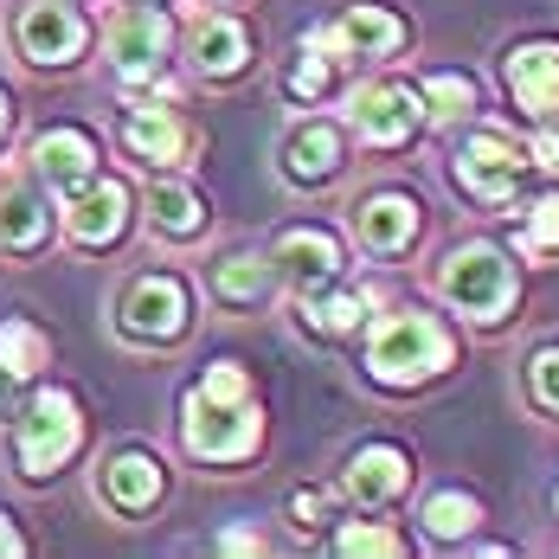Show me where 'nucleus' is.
<instances>
[{"label":"nucleus","mask_w":559,"mask_h":559,"mask_svg":"<svg viewBox=\"0 0 559 559\" xmlns=\"http://www.w3.org/2000/svg\"><path fill=\"white\" fill-rule=\"evenodd\" d=\"M360 373L367 386L380 392H425L431 380H444L463 354V341L438 309H418V302H399V309H373V322L360 329Z\"/></svg>","instance_id":"f257e3e1"},{"label":"nucleus","mask_w":559,"mask_h":559,"mask_svg":"<svg viewBox=\"0 0 559 559\" xmlns=\"http://www.w3.org/2000/svg\"><path fill=\"white\" fill-rule=\"evenodd\" d=\"M431 289L444 296V309L456 322L496 335V329L514 322V309H521V258L508 245H496V238H463V245L438 251Z\"/></svg>","instance_id":"f03ea898"},{"label":"nucleus","mask_w":559,"mask_h":559,"mask_svg":"<svg viewBox=\"0 0 559 559\" xmlns=\"http://www.w3.org/2000/svg\"><path fill=\"white\" fill-rule=\"evenodd\" d=\"M91 438V412H84V399L71 386H26L20 399V412L7 418V456H13V476L20 483H33V489H46L58 483L64 469H71V456L84 450Z\"/></svg>","instance_id":"7ed1b4c3"},{"label":"nucleus","mask_w":559,"mask_h":559,"mask_svg":"<svg viewBox=\"0 0 559 559\" xmlns=\"http://www.w3.org/2000/svg\"><path fill=\"white\" fill-rule=\"evenodd\" d=\"M180 46V20L168 7H116L104 52H110L116 91L122 97H180V84L168 78V58Z\"/></svg>","instance_id":"20e7f679"},{"label":"nucleus","mask_w":559,"mask_h":559,"mask_svg":"<svg viewBox=\"0 0 559 559\" xmlns=\"http://www.w3.org/2000/svg\"><path fill=\"white\" fill-rule=\"evenodd\" d=\"M180 450L200 469H245L264 450L258 399H213V392L187 386L180 392Z\"/></svg>","instance_id":"39448f33"},{"label":"nucleus","mask_w":559,"mask_h":559,"mask_svg":"<svg viewBox=\"0 0 559 559\" xmlns=\"http://www.w3.org/2000/svg\"><path fill=\"white\" fill-rule=\"evenodd\" d=\"M527 180H534V155L527 142H514L502 129H469L456 148H450V187L483 206V213H508L527 200Z\"/></svg>","instance_id":"423d86ee"},{"label":"nucleus","mask_w":559,"mask_h":559,"mask_svg":"<svg viewBox=\"0 0 559 559\" xmlns=\"http://www.w3.org/2000/svg\"><path fill=\"white\" fill-rule=\"evenodd\" d=\"M110 329L135 347H174L193 335V283L174 271H142L116 283Z\"/></svg>","instance_id":"0eeeda50"},{"label":"nucleus","mask_w":559,"mask_h":559,"mask_svg":"<svg viewBox=\"0 0 559 559\" xmlns=\"http://www.w3.org/2000/svg\"><path fill=\"white\" fill-rule=\"evenodd\" d=\"M431 129V110L412 78H367L347 91V135L373 155H399Z\"/></svg>","instance_id":"6e6552de"},{"label":"nucleus","mask_w":559,"mask_h":559,"mask_svg":"<svg viewBox=\"0 0 559 559\" xmlns=\"http://www.w3.org/2000/svg\"><path fill=\"white\" fill-rule=\"evenodd\" d=\"M309 39L322 52H335L341 64H392L412 46V20L399 7H386V0H347L335 20L309 26Z\"/></svg>","instance_id":"1a4fd4ad"},{"label":"nucleus","mask_w":559,"mask_h":559,"mask_svg":"<svg viewBox=\"0 0 559 559\" xmlns=\"http://www.w3.org/2000/svg\"><path fill=\"white\" fill-rule=\"evenodd\" d=\"M7 39L26 71H64L91 52V20L71 0H20L7 20Z\"/></svg>","instance_id":"9d476101"},{"label":"nucleus","mask_w":559,"mask_h":559,"mask_svg":"<svg viewBox=\"0 0 559 559\" xmlns=\"http://www.w3.org/2000/svg\"><path fill=\"white\" fill-rule=\"evenodd\" d=\"M116 142L142 168H180L200 155V129L174 110L168 97H122L116 110Z\"/></svg>","instance_id":"9b49d317"},{"label":"nucleus","mask_w":559,"mask_h":559,"mask_svg":"<svg viewBox=\"0 0 559 559\" xmlns=\"http://www.w3.org/2000/svg\"><path fill=\"white\" fill-rule=\"evenodd\" d=\"M347 225H354V245L367 251V258H405L418 238H425V200L412 193V187H367L354 206H347Z\"/></svg>","instance_id":"f8f14e48"},{"label":"nucleus","mask_w":559,"mask_h":559,"mask_svg":"<svg viewBox=\"0 0 559 559\" xmlns=\"http://www.w3.org/2000/svg\"><path fill=\"white\" fill-rule=\"evenodd\" d=\"M180 39H187V71H193L200 84H238V78L258 64V33H251V20H238V13H225V7L193 13V26H187Z\"/></svg>","instance_id":"ddd939ff"},{"label":"nucleus","mask_w":559,"mask_h":559,"mask_svg":"<svg viewBox=\"0 0 559 559\" xmlns=\"http://www.w3.org/2000/svg\"><path fill=\"white\" fill-rule=\"evenodd\" d=\"M412 483H418L412 450L392 444V438H367V444H354L347 450V463H341V476H335V489L354 508H367V514L399 508L405 496H412Z\"/></svg>","instance_id":"4468645a"},{"label":"nucleus","mask_w":559,"mask_h":559,"mask_svg":"<svg viewBox=\"0 0 559 559\" xmlns=\"http://www.w3.org/2000/svg\"><path fill=\"white\" fill-rule=\"evenodd\" d=\"M271 264H277V283H289V296H316L347 283V245L329 225H283L271 238Z\"/></svg>","instance_id":"2eb2a0df"},{"label":"nucleus","mask_w":559,"mask_h":559,"mask_svg":"<svg viewBox=\"0 0 559 559\" xmlns=\"http://www.w3.org/2000/svg\"><path fill=\"white\" fill-rule=\"evenodd\" d=\"M97 502L122 514V521H142L168 502V463L162 450L148 444H116L104 463H97Z\"/></svg>","instance_id":"dca6fc26"},{"label":"nucleus","mask_w":559,"mask_h":559,"mask_svg":"<svg viewBox=\"0 0 559 559\" xmlns=\"http://www.w3.org/2000/svg\"><path fill=\"white\" fill-rule=\"evenodd\" d=\"M277 174L296 187V193H322L347 174V129L329 122V116H302L289 122L277 142Z\"/></svg>","instance_id":"f3484780"},{"label":"nucleus","mask_w":559,"mask_h":559,"mask_svg":"<svg viewBox=\"0 0 559 559\" xmlns=\"http://www.w3.org/2000/svg\"><path fill=\"white\" fill-rule=\"evenodd\" d=\"M26 168L39 174V187H46L52 200H71V193H84V187L104 174V155H97V135H91V129L52 122V129H39V135L26 142Z\"/></svg>","instance_id":"a211bd4d"},{"label":"nucleus","mask_w":559,"mask_h":559,"mask_svg":"<svg viewBox=\"0 0 559 559\" xmlns=\"http://www.w3.org/2000/svg\"><path fill=\"white\" fill-rule=\"evenodd\" d=\"M502 91L527 122H554L559 116V39L554 33H527L502 52Z\"/></svg>","instance_id":"6ab92c4d"},{"label":"nucleus","mask_w":559,"mask_h":559,"mask_svg":"<svg viewBox=\"0 0 559 559\" xmlns=\"http://www.w3.org/2000/svg\"><path fill=\"white\" fill-rule=\"evenodd\" d=\"M129 225H135V187L122 174H97L84 193L64 200V231L84 251H116L129 238Z\"/></svg>","instance_id":"aec40b11"},{"label":"nucleus","mask_w":559,"mask_h":559,"mask_svg":"<svg viewBox=\"0 0 559 559\" xmlns=\"http://www.w3.org/2000/svg\"><path fill=\"white\" fill-rule=\"evenodd\" d=\"M58 231V206L39 187V174H0V251L7 258H33L46 251Z\"/></svg>","instance_id":"412c9836"},{"label":"nucleus","mask_w":559,"mask_h":559,"mask_svg":"<svg viewBox=\"0 0 559 559\" xmlns=\"http://www.w3.org/2000/svg\"><path fill=\"white\" fill-rule=\"evenodd\" d=\"M142 225L162 238V245H200L213 231V206L193 180H148L142 187Z\"/></svg>","instance_id":"4be33fe9"},{"label":"nucleus","mask_w":559,"mask_h":559,"mask_svg":"<svg viewBox=\"0 0 559 559\" xmlns=\"http://www.w3.org/2000/svg\"><path fill=\"white\" fill-rule=\"evenodd\" d=\"M373 309H380V289H347V283L296 296V322H302V335H316V341H354L373 322Z\"/></svg>","instance_id":"5701e85b"},{"label":"nucleus","mask_w":559,"mask_h":559,"mask_svg":"<svg viewBox=\"0 0 559 559\" xmlns=\"http://www.w3.org/2000/svg\"><path fill=\"white\" fill-rule=\"evenodd\" d=\"M213 296H219L225 309H264L277 296L271 251H219L213 258Z\"/></svg>","instance_id":"b1692460"},{"label":"nucleus","mask_w":559,"mask_h":559,"mask_svg":"<svg viewBox=\"0 0 559 559\" xmlns=\"http://www.w3.org/2000/svg\"><path fill=\"white\" fill-rule=\"evenodd\" d=\"M489 514H483V496L476 489H431L425 508H418V527H425V540L431 547H469L476 540V527H483Z\"/></svg>","instance_id":"393cba45"},{"label":"nucleus","mask_w":559,"mask_h":559,"mask_svg":"<svg viewBox=\"0 0 559 559\" xmlns=\"http://www.w3.org/2000/svg\"><path fill=\"white\" fill-rule=\"evenodd\" d=\"M514 258H527V264H554V258H559V187H547V193H527V200H521Z\"/></svg>","instance_id":"a878e982"},{"label":"nucleus","mask_w":559,"mask_h":559,"mask_svg":"<svg viewBox=\"0 0 559 559\" xmlns=\"http://www.w3.org/2000/svg\"><path fill=\"white\" fill-rule=\"evenodd\" d=\"M0 367L33 386V380L52 367V335H46L33 316H0Z\"/></svg>","instance_id":"bb28decb"},{"label":"nucleus","mask_w":559,"mask_h":559,"mask_svg":"<svg viewBox=\"0 0 559 559\" xmlns=\"http://www.w3.org/2000/svg\"><path fill=\"white\" fill-rule=\"evenodd\" d=\"M418 97H425L431 122H469V116L483 110V84H476L469 71H456V64L425 71V78H418Z\"/></svg>","instance_id":"cd10ccee"},{"label":"nucleus","mask_w":559,"mask_h":559,"mask_svg":"<svg viewBox=\"0 0 559 559\" xmlns=\"http://www.w3.org/2000/svg\"><path fill=\"white\" fill-rule=\"evenodd\" d=\"M341 71H347V64H341L335 52H322V46L302 33V46H296L289 71H283V97H289V104H322L341 84Z\"/></svg>","instance_id":"c85d7f7f"},{"label":"nucleus","mask_w":559,"mask_h":559,"mask_svg":"<svg viewBox=\"0 0 559 559\" xmlns=\"http://www.w3.org/2000/svg\"><path fill=\"white\" fill-rule=\"evenodd\" d=\"M335 554H347V559H399V554H412V540H405L399 527H386V521H341Z\"/></svg>","instance_id":"c756f323"},{"label":"nucleus","mask_w":559,"mask_h":559,"mask_svg":"<svg viewBox=\"0 0 559 559\" xmlns=\"http://www.w3.org/2000/svg\"><path fill=\"white\" fill-rule=\"evenodd\" d=\"M521 392H527V405H534L540 418H554L559 425V341H540V347L527 354V367H521Z\"/></svg>","instance_id":"7c9ffc66"},{"label":"nucleus","mask_w":559,"mask_h":559,"mask_svg":"<svg viewBox=\"0 0 559 559\" xmlns=\"http://www.w3.org/2000/svg\"><path fill=\"white\" fill-rule=\"evenodd\" d=\"M289 521L296 534H329L341 521V489H289Z\"/></svg>","instance_id":"2f4dec72"},{"label":"nucleus","mask_w":559,"mask_h":559,"mask_svg":"<svg viewBox=\"0 0 559 559\" xmlns=\"http://www.w3.org/2000/svg\"><path fill=\"white\" fill-rule=\"evenodd\" d=\"M200 392H213V399H258V386H251V373H245V360H213L200 380H193Z\"/></svg>","instance_id":"473e14b6"},{"label":"nucleus","mask_w":559,"mask_h":559,"mask_svg":"<svg viewBox=\"0 0 559 559\" xmlns=\"http://www.w3.org/2000/svg\"><path fill=\"white\" fill-rule=\"evenodd\" d=\"M527 155H534V168L559 174V116H554V122H540V135L527 142Z\"/></svg>","instance_id":"72a5a7b5"},{"label":"nucleus","mask_w":559,"mask_h":559,"mask_svg":"<svg viewBox=\"0 0 559 559\" xmlns=\"http://www.w3.org/2000/svg\"><path fill=\"white\" fill-rule=\"evenodd\" d=\"M219 554H271V540L258 527H225L219 534Z\"/></svg>","instance_id":"f704fd0d"},{"label":"nucleus","mask_w":559,"mask_h":559,"mask_svg":"<svg viewBox=\"0 0 559 559\" xmlns=\"http://www.w3.org/2000/svg\"><path fill=\"white\" fill-rule=\"evenodd\" d=\"M20 399H26V380H20V373H7V367H0V425H7V418H13V412H20Z\"/></svg>","instance_id":"c9c22d12"},{"label":"nucleus","mask_w":559,"mask_h":559,"mask_svg":"<svg viewBox=\"0 0 559 559\" xmlns=\"http://www.w3.org/2000/svg\"><path fill=\"white\" fill-rule=\"evenodd\" d=\"M0 559H26V534L13 527V514L0 508Z\"/></svg>","instance_id":"e433bc0d"},{"label":"nucleus","mask_w":559,"mask_h":559,"mask_svg":"<svg viewBox=\"0 0 559 559\" xmlns=\"http://www.w3.org/2000/svg\"><path fill=\"white\" fill-rule=\"evenodd\" d=\"M13 122H20V116H13V91L0 84V155H7V142H13Z\"/></svg>","instance_id":"4c0bfd02"},{"label":"nucleus","mask_w":559,"mask_h":559,"mask_svg":"<svg viewBox=\"0 0 559 559\" xmlns=\"http://www.w3.org/2000/svg\"><path fill=\"white\" fill-rule=\"evenodd\" d=\"M116 7H168V0H116Z\"/></svg>","instance_id":"58836bf2"},{"label":"nucleus","mask_w":559,"mask_h":559,"mask_svg":"<svg viewBox=\"0 0 559 559\" xmlns=\"http://www.w3.org/2000/svg\"><path fill=\"white\" fill-rule=\"evenodd\" d=\"M206 7H225V0H206Z\"/></svg>","instance_id":"ea45409f"},{"label":"nucleus","mask_w":559,"mask_h":559,"mask_svg":"<svg viewBox=\"0 0 559 559\" xmlns=\"http://www.w3.org/2000/svg\"><path fill=\"white\" fill-rule=\"evenodd\" d=\"M554 508H559V489H554Z\"/></svg>","instance_id":"a19ab883"}]
</instances>
